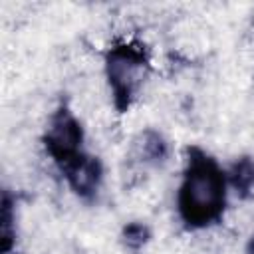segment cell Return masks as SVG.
<instances>
[{"instance_id":"1","label":"cell","mask_w":254,"mask_h":254,"mask_svg":"<svg viewBox=\"0 0 254 254\" xmlns=\"http://www.w3.org/2000/svg\"><path fill=\"white\" fill-rule=\"evenodd\" d=\"M177 208L189 230H202L222 220L226 208V173L200 147L187 149V167L177 194Z\"/></svg>"},{"instance_id":"2","label":"cell","mask_w":254,"mask_h":254,"mask_svg":"<svg viewBox=\"0 0 254 254\" xmlns=\"http://www.w3.org/2000/svg\"><path fill=\"white\" fill-rule=\"evenodd\" d=\"M149 69V58L141 44L125 42L107 50L105 77L111 89L113 107L119 113L129 111Z\"/></svg>"},{"instance_id":"3","label":"cell","mask_w":254,"mask_h":254,"mask_svg":"<svg viewBox=\"0 0 254 254\" xmlns=\"http://www.w3.org/2000/svg\"><path fill=\"white\" fill-rule=\"evenodd\" d=\"M42 141H44L46 153L60 167V171L85 153L81 149L83 127L65 103H60V107L52 113Z\"/></svg>"},{"instance_id":"4","label":"cell","mask_w":254,"mask_h":254,"mask_svg":"<svg viewBox=\"0 0 254 254\" xmlns=\"http://www.w3.org/2000/svg\"><path fill=\"white\" fill-rule=\"evenodd\" d=\"M69 189L83 200H91L103 181V165L97 157L83 153L65 169H62Z\"/></svg>"},{"instance_id":"5","label":"cell","mask_w":254,"mask_h":254,"mask_svg":"<svg viewBox=\"0 0 254 254\" xmlns=\"http://www.w3.org/2000/svg\"><path fill=\"white\" fill-rule=\"evenodd\" d=\"M135 155L145 165H161L169 155V145L161 133L147 129L135 141Z\"/></svg>"},{"instance_id":"6","label":"cell","mask_w":254,"mask_h":254,"mask_svg":"<svg viewBox=\"0 0 254 254\" xmlns=\"http://www.w3.org/2000/svg\"><path fill=\"white\" fill-rule=\"evenodd\" d=\"M228 183L242 200H254V157H240L232 163Z\"/></svg>"},{"instance_id":"7","label":"cell","mask_w":254,"mask_h":254,"mask_svg":"<svg viewBox=\"0 0 254 254\" xmlns=\"http://www.w3.org/2000/svg\"><path fill=\"white\" fill-rule=\"evenodd\" d=\"M0 250L2 254H10L12 248L16 246V212H14V198L10 196L8 190L2 194V216H0Z\"/></svg>"},{"instance_id":"8","label":"cell","mask_w":254,"mask_h":254,"mask_svg":"<svg viewBox=\"0 0 254 254\" xmlns=\"http://www.w3.org/2000/svg\"><path fill=\"white\" fill-rule=\"evenodd\" d=\"M149 238H151V230L143 222H127L123 226V230H121V240L131 250L143 248L149 242Z\"/></svg>"},{"instance_id":"9","label":"cell","mask_w":254,"mask_h":254,"mask_svg":"<svg viewBox=\"0 0 254 254\" xmlns=\"http://www.w3.org/2000/svg\"><path fill=\"white\" fill-rule=\"evenodd\" d=\"M246 254H254V236L248 240V244H246Z\"/></svg>"}]
</instances>
